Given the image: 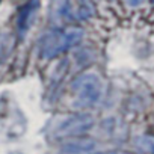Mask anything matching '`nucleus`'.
I'll return each mask as SVG.
<instances>
[{"label": "nucleus", "mask_w": 154, "mask_h": 154, "mask_svg": "<svg viewBox=\"0 0 154 154\" xmlns=\"http://www.w3.org/2000/svg\"><path fill=\"white\" fill-rule=\"evenodd\" d=\"M85 30L77 26H62L45 33L39 41V54L42 59H54L68 51L83 39Z\"/></svg>", "instance_id": "f257e3e1"}, {"label": "nucleus", "mask_w": 154, "mask_h": 154, "mask_svg": "<svg viewBox=\"0 0 154 154\" xmlns=\"http://www.w3.org/2000/svg\"><path fill=\"white\" fill-rule=\"evenodd\" d=\"M71 104L75 109L94 107L103 95V82L94 72L77 75L69 85Z\"/></svg>", "instance_id": "f03ea898"}, {"label": "nucleus", "mask_w": 154, "mask_h": 154, "mask_svg": "<svg viewBox=\"0 0 154 154\" xmlns=\"http://www.w3.org/2000/svg\"><path fill=\"white\" fill-rule=\"evenodd\" d=\"M94 122H95L94 116L86 112H75V113L63 115L51 124L50 136L53 139L77 137L89 131L94 127Z\"/></svg>", "instance_id": "7ed1b4c3"}, {"label": "nucleus", "mask_w": 154, "mask_h": 154, "mask_svg": "<svg viewBox=\"0 0 154 154\" xmlns=\"http://www.w3.org/2000/svg\"><path fill=\"white\" fill-rule=\"evenodd\" d=\"M91 14L89 6L83 0H53L50 6V18L56 26L85 20Z\"/></svg>", "instance_id": "20e7f679"}, {"label": "nucleus", "mask_w": 154, "mask_h": 154, "mask_svg": "<svg viewBox=\"0 0 154 154\" xmlns=\"http://www.w3.org/2000/svg\"><path fill=\"white\" fill-rule=\"evenodd\" d=\"M38 9H39V2L38 0H30L27 2L21 9H20V14H18V20H17V27H18V33L23 36L32 26L36 14H38Z\"/></svg>", "instance_id": "39448f33"}, {"label": "nucleus", "mask_w": 154, "mask_h": 154, "mask_svg": "<svg viewBox=\"0 0 154 154\" xmlns=\"http://www.w3.org/2000/svg\"><path fill=\"white\" fill-rule=\"evenodd\" d=\"M95 142L91 139H80L77 137H69V142H66L63 145V151L66 154H82V152H89L91 149H94Z\"/></svg>", "instance_id": "423d86ee"}, {"label": "nucleus", "mask_w": 154, "mask_h": 154, "mask_svg": "<svg viewBox=\"0 0 154 154\" xmlns=\"http://www.w3.org/2000/svg\"><path fill=\"white\" fill-rule=\"evenodd\" d=\"M133 145L137 154H154V136L139 134L133 139Z\"/></svg>", "instance_id": "0eeeda50"}, {"label": "nucleus", "mask_w": 154, "mask_h": 154, "mask_svg": "<svg viewBox=\"0 0 154 154\" xmlns=\"http://www.w3.org/2000/svg\"><path fill=\"white\" fill-rule=\"evenodd\" d=\"M92 154H130L127 151H121V149H109V151H97Z\"/></svg>", "instance_id": "6e6552de"}, {"label": "nucleus", "mask_w": 154, "mask_h": 154, "mask_svg": "<svg viewBox=\"0 0 154 154\" xmlns=\"http://www.w3.org/2000/svg\"><path fill=\"white\" fill-rule=\"evenodd\" d=\"M145 0H125V3L128 5V6H131V8H134V6H139L140 3H143Z\"/></svg>", "instance_id": "1a4fd4ad"}, {"label": "nucleus", "mask_w": 154, "mask_h": 154, "mask_svg": "<svg viewBox=\"0 0 154 154\" xmlns=\"http://www.w3.org/2000/svg\"><path fill=\"white\" fill-rule=\"evenodd\" d=\"M2 54H3V45L0 44V57H2Z\"/></svg>", "instance_id": "9d476101"}]
</instances>
